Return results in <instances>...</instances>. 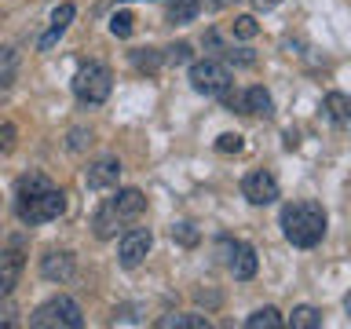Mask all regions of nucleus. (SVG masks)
Listing matches in <instances>:
<instances>
[{
  "label": "nucleus",
  "instance_id": "nucleus-32",
  "mask_svg": "<svg viewBox=\"0 0 351 329\" xmlns=\"http://www.w3.org/2000/svg\"><path fill=\"white\" fill-rule=\"evenodd\" d=\"M205 4H208V8H213V11H219V8H227V4H234V0H205Z\"/></svg>",
  "mask_w": 351,
  "mask_h": 329
},
{
  "label": "nucleus",
  "instance_id": "nucleus-30",
  "mask_svg": "<svg viewBox=\"0 0 351 329\" xmlns=\"http://www.w3.org/2000/svg\"><path fill=\"white\" fill-rule=\"evenodd\" d=\"M84 147V128H73L70 132V150H81Z\"/></svg>",
  "mask_w": 351,
  "mask_h": 329
},
{
  "label": "nucleus",
  "instance_id": "nucleus-11",
  "mask_svg": "<svg viewBox=\"0 0 351 329\" xmlns=\"http://www.w3.org/2000/svg\"><path fill=\"white\" fill-rule=\"evenodd\" d=\"M121 180V161L117 158H99L88 164V172H84V183H88V191H110V186H117Z\"/></svg>",
  "mask_w": 351,
  "mask_h": 329
},
{
  "label": "nucleus",
  "instance_id": "nucleus-18",
  "mask_svg": "<svg viewBox=\"0 0 351 329\" xmlns=\"http://www.w3.org/2000/svg\"><path fill=\"white\" fill-rule=\"evenodd\" d=\"M161 62H165V55H161L158 48H139V51H132V66H136L139 73H158Z\"/></svg>",
  "mask_w": 351,
  "mask_h": 329
},
{
  "label": "nucleus",
  "instance_id": "nucleus-29",
  "mask_svg": "<svg viewBox=\"0 0 351 329\" xmlns=\"http://www.w3.org/2000/svg\"><path fill=\"white\" fill-rule=\"evenodd\" d=\"M15 315H19L15 307H11V304H4V307H0V326H15V322H19Z\"/></svg>",
  "mask_w": 351,
  "mask_h": 329
},
{
  "label": "nucleus",
  "instance_id": "nucleus-23",
  "mask_svg": "<svg viewBox=\"0 0 351 329\" xmlns=\"http://www.w3.org/2000/svg\"><path fill=\"white\" fill-rule=\"evenodd\" d=\"M256 33H260V26H256V19H252V15H238V19H234V37L252 40Z\"/></svg>",
  "mask_w": 351,
  "mask_h": 329
},
{
  "label": "nucleus",
  "instance_id": "nucleus-31",
  "mask_svg": "<svg viewBox=\"0 0 351 329\" xmlns=\"http://www.w3.org/2000/svg\"><path fill=\"white\" fill-rule=\"evenodd\" d=\"M282 4V0H252V8H256V11H271V8H278Z\"/></svg>",
  "mask_w": 351,
  "mask_h": 329
},
{
  "label": "nucleus",
  "instance_id": "nucleus-27",
  "mask_svg": "<svg viewBox=\"0 0 351 329\" xmlns=\"http://www.w3.org/2000/svg\"><path fill=\"white\" fill-rule=\"evenodd\" d=\"M216 150H219V154H238V150H241V136H234V132L219 136V139H216Z\"/></svg>",
  "mask_w": 351,
  "mask_h": 329
},
{
  "label": "nucleus",
  "instance_id": "nucleus-26",
  "mask_svg": "<svg viewBox=\"0 0 351 329\" xmlns=\"http://www.w3.org/2000/svg\"><path fill=\"white\" fill-rule=\"evenodd\" d=\"M172 238L180 241V245H186V249L197 245V230H194V223H176V227H172Z\"/></svg>",
  "mask_w": 351,
  "mask_h": 329
},
{
  "label": "nucleus",
  "instance_id": "nucleus-1",
  "mask_svg": "<svg viewBox=\"0 0 351 329\" xmlns=\"http://www.w3.org/2000/svg\"><path fill=\"white\" fill-rule=\"evenodd\" d=\"M62 212H66V194L48 180V175L26 172L15 183V216L26 227L51 223V219H59Z\"/></svg>",
  "mask_w": 351,
  "mask_h": 329
},
{
  "label": "nucleus",
  "instance_id": "nucleus-13",
  "mask_svg": "<svg viewBox=\"0 0 351 329\" xmlns=\"http://www.w3.org/2000/svg\"><path fill=\"white\" fill-rule=\"evenodd\" d=\"M73 15H77V8H73V4H59V8H55V11H51V26H48V33H44V37L37 40V48H40V51H51L55 44H59L62 33L70 29Z\"/></svg>",
  "mask_w": 351,
  "mask_h": 329
},
{
  "label": "nucleus",
  "instance_id": "nucleus-4",
  "mask_svg": "<svg viewBox=\"0 0 351 329\" xmlns=\"http://www.w3.org/2000/svg\"><path fill=\"white\" fill-rule=\"evenodd\" d=\"M29 326L33 329H81L84 326V315L77 300L70 296H51V300H44L37 311L29 315Z\"/></svg>",
  "mask_w": 351,
  "mask_h": 329
},
{
  "label": "nucleus",
  "instance_id": "nucleus-5",
  "mask_svg": "<svg viewBox=\"0 0 351 329\" xmlns=\"http://www.w3.org/2000/svg\"><path fill=\"white\" fill-rule=\"evenodd\" d=\"M191 84H194V92H202V95L223 99L230 92V84H234V77H230V70L219 59H202V62L191 66Z\"/></svg>",
  "mask_w": 351,
  "mask_h": 329
},
{
  "label": "nucleus",
  "instance_id": "nucleus-8",
  "mask_svg": "<svg viewBox=\"0 0 351 329\" xmlns=\"http://www.w3.org/2000/svg\"><path fill=\"white\" fill-rule=\"evenodd\" d=\"M241 197L249 205H274L278 202V180L267 172V169H256L241 180Z\"/></svg>",
  "mask_w": 351,
  "mask_h": 329
},
{
  "label": "nucleus",
  "instance_id": "nucleus-9",
  "mask_svg": "<svg viewBox=\"0 0 351 329\" xmlns=\"http://www.w3.org/2000/svg\"><path fill=\"white\" fill-rule=\"evenodd\" d=\"M223 245H227V267L230 274H234L238 282H249V278H256V249L249 245V241H230L223 238Z\"/></svg>",
  "mask_w": 351,
  "mask_h": 329
},
{
  "label": "nucleus",
  "instance_id": "nucleus-25",
  "mask_svg": "<svg viewBox=\"0 0 351 329\" xmlns=\"http://www.w3.org/2000/svg\"><path fill=\"white\" fill-rule=\"evenodd\" d=\"M132 22H136V19H132L128 11H117V15L110 19V33H114V37H128V33H132Z\"/></svg>",
  "mask_w": 351,
  "mask_h": 329
},
{
  "label": "nucleus",
  "instance_id": "nucleus-33",
  "mask_svg": "<svg viewBox=\"0 0 351 329\" xmlns=\"http://www.w3.org/2000/svg\"><path fill=\"white\" fill-rule=\"evenodd\" d=\"M344 311H348V318H351V293H348V300H344Z\"/></svg>",
  "mask_w": 351,
  "mask_h": 329
},
{
  "label": "nucleus",
  "instance_id": "nucleus-12",
  "mask_svg": "<svg viewBox=\"0 0 351 329\" xmlns=\"http://www.w3.org/2000/svg\"><path fill=\"white\" fill-rule=\"evenodd\" d=\"M77 271V260L70 249H51L48 256H40V274L48 282H70Z\"/></svg>",
  "mask_w": 351,
  "mask_h": 329
},
{
  "label": "nucleus",
  "instance_id": "nucleus-17",
  "mask_svg": "<svg viewBox=\"0 0 351 329\" xmlns=\"http://www.w3.org/2000/svg\"><path fill=\"white\" fill-rule=\"evenodd\" d=\"M15 73H19V51L0 44V88H11L15 84Z\"/></svg>",
  "mask_w": 351,
  "mask_h": 329
},
{
  "label": "nucleus",
  "instance_id": "nucleus-21",
  "mask_svg": "<svg viewBox=\"0 0 351 329\" xmlns=\"http://www.w3.org/2000/svg\"><path fill=\"white\" fill-rule=\"evenodd\" d=\"M245 326L249 329H278L282 326V311L278 307H260V311H252L245 318Z\"/></svg>",
  "mask_w": 351,
  "mask_h": 329
},
{
  "label": "nucleus",
  "instance_id": "nucleus-6",
  "mask_svg": "<svg viewBox=\"0 0 351 329\" xmlns=\"http://www.w3.org/2000/svg\"><path fill=\"white\" fill-rule=\"evenodd\" d=\"M223 103L234 110V114H252V117H271L274 114V103H271V92L260 84L245 88V92H227Z\"/></svg>",
  "mask_w": 351,
  "mask_h": 329
},
{
  "label": "nucleus",
  "instance_id": "nucleus-28",
  "mask_svg": "<svg viewBox=\"0 0 351 329\" xmlns=\"http://www.w3.org/2000/svg\"><path fill=\"white\" fill-rule=\"evenodd\" d=\"M11 147H15V125H4V128H0V150H11Z\"/></svg>",
  "mask_w": 351,
  "mask_h": 329
},
{
  "label": "nucleus",
  "instance_id": "nucleus-24",
  "mask_svg": "<svg viewBox=\"0 0 351 329\" xmlns=\"http://www.w3.org/2000/svg\"><path fill=\"white\" fill-rule=\"evenodd\" d=\"M191 44L180 40V44H172V48H165V62H172V66H180V62H191Z\"/></svg>",
  "mask_w": 351,
  "mask_h": 329
},
{
  "label": "nucleus",
  "instance_id": "nucleus-3",
  "mask_svg": "<svg viewBox=\"0 0 351 329\" xmlns=\"http://www.w3.org/2000/svg\"><path fill=\"white\" fill-rule=\"evenodd\" d=\"M110 88H114V73H110L106 62H84L81 70L73 73V95H77V103H84V106L106 103Z\"/></svg>",
  "mask_w": 351,
  "mask_h": 329
},
{
  "label": "nucleus",
  "instance_id": "nucleus-7",
  "mask_svg": "<svg viewBox=\"0 0 351 329\" xmlns=\"http://www.w3.org/2000/svg\"><path fill=\"white\" fill-rule=\"evenodd\" d=\"M154 245V234L147 227H132L121 234V245H117V260H121V267H139L143 260H147V252Z\"/></svg>",
  "mask_w": 351,
  "mask_h": 329
},
{
  "label": "nucleus",
  "instance_id": "nucleus-15",
  "mask_svg": "<svg viewBox=\"0 0 351 329\" xmlns=\"http://www.w3.org/2000/svg\"><path fill=\"white\" fill-rule=\"evenodd\" d=\"M110 202H114V208L121 212V219H136V216L147 212V197H143L136 186H128V191H117L114 197H110Z\"/></svg>",
  "mask_w": 351,
  "mask_h": 329
},
{
  "label": "nucleus",
  "instance_id": "nucleus-20",
  "mask_svg": "<svg viewBox=\"0 0 351 329\" xmlns=\"http://www.w3.org/2000/svg\"><path fill=\"white\" fill-rule=\"evenodd\" d=\"M161 329H208V318L205 315H165Z\"/></svg>",
  "mask_w": 351,
  "mask_h": 329
},
{
  "label": "nucleus",
  "instance_id": "nucleus-14",
  "mask_svg": "<svg viewBox=\"0 0 351 329\" xmlns=\"http://www.w3.org/2000/svg\"><path fill=\"white\" fill-rule=\"evenodd\" d=\"M121 223H125V219H121V212L114 208V202L106 197V202L95 208V216H92V230H95V238H103V241H106V238H114Z\"/></svg>",
  "mask_w": 351,
  "mask_h": 329
},
{
  "label": "nucleus",
  "instance_id": "nucleus-10",
  "mask_svg": "<svg viewBox=\"0 0 351 329\" xmlns=\"http://www.w3.org/2000/svg\"><path fill=\"white\" fill-rule=\"evenodd\" d=\"M22 267H26V256H22L19 245L0 249V300H4V296H11V289L19 285Z\"/></svg>",
  "mask_w": 351,
  "mask_h": 329
},
{
  "label": "nucleus",
  "instance_id": "nucleus-2",
  "mask_svg": "<svg viewBox=\"0 0 351 329\" xmlns=\"http://www.w3.org/2000/svg\"><path fill=\"white\" fill-rule=\"evenodd\" d=\"M278 223H282V234L289 245L315 249L318 241L326 238V208L318 202H293V205L282 208Z\"/></svg>",
  "mask_w": 351,
  "mask_h": 329
},
{
  "label": "nucleus",
  "instance_id": "nucleus-22",
  "mask_svg": "<svg viewBox=\"0 0 351 329\" xmlns=\"http://www.w3.org/2000/svg\"><path fill=\"white\" fill-rule=\"evenodd\" d=\"M326 110H329V117H333L337 125L351 121V99L340 95V92H329V95H326Z\"/></svg>",
  "mask_w": 351,
  "mask_h": 329
},
{
  "label": "nucleus",
  "instance_id": "nucleus-19",
  "mask_svg": "<svg viewBox=\"0 0 351 329\" xmlns=\"http://www.w3.org/2000/svg\"><path fill=\"white\" fill-rule=\"evenodd\" d=\"M289 326H293V329H318V326H322V311H318V307H311V304H300V307H293Z\"/></svg>",
  "mask_w": 351,
  "mask_h": 329
},
{
  "label": "nucleus",
  "instance_id": "nucleus-16",
  "mask_svg": "<svg viewBox=\"0 0 351 329\" xmlns=\"http://www.w3.org/2000/svg\"><path fill=\"white\" fill-rule=\"evenodd\" d=\"M197 11H202V0H165V19H169L172 26H186V22H194Z\"/></svg>",
  "mask_w": 351,
  "mask_h": 329
}]
</instances>
